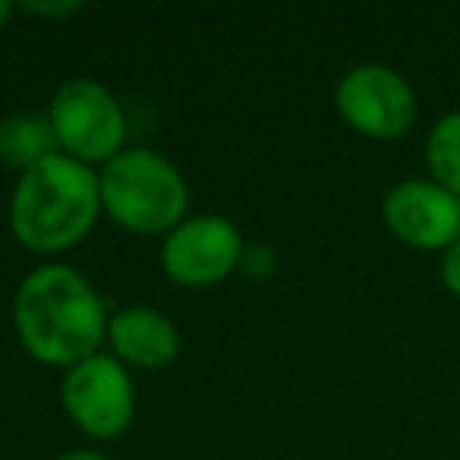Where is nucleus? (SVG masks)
I'll use <instances>...</instances> for the list:
<instances>
[{
	"mask_svg": "<svg viewBox=\"0 0 460 460\" xmlns=\"http://www.w3.org/2000/svg\"><path fill=\"white\" fill-rule=\"evenodd\" d=\"M429 180L460 196V111H447L432 123L426 136Z\"/></svg>",
	"mask_w": 460,
	"mask_h": 460,
	"instance_id": "obj_11",
	"label": "nucleus"
},
{
	"mask_svg": "<svg viewBox=\"0 0 460 460\" xmlns=\"http://www.w3.org/2000/svg\"><path fill=\"white\" fill-rule=\"evenodd\" d=\"M83 0H26L20 4V13L26 16H39V20L58 22V20H70L83 10Z\"/></svg>",
	"mask_w": 460,
	"mask_h": 460,
	"instance_id": "obj_12",
	"label": "nucleus"
},
{
	"mask_svg": "<svg viewBox=\"0 0 460 460\" xmlns=\"http://www.w3.org/2000/svg\"><path fill=\"white\" fill-rule=\"evenodd\" d=\"M20 13V4H13V0H0V32L10 26V20Z\"/></svg>",
	"mask_w": 460,
	"mask_h": 460,
	"instance_id": "obj_15",
	"label": "nucleus"
},
{
	"mask_svg": "<svg viewBox=\"0 0 460 460\" xmlns=\"http://www.w3.org/2000/svg\"><path fill=\"white\" fill-rule=\"evenodd\" d=\"M457 199H460V196H457Z\"/></svg>",
	"mask_w": 460,
	"mask_h": 460,
	"instance_id": "obj_16",
	"label": "nucleus"
},
{
	"mask_svg": "<svg viewBox=\"0 0 460 460\" xmlns=\"http://www.w3.org/2000/svg\"><path fill=\"white\" fill-rule=\"evenodd\" d=\"M338 117L366 139H401L420 114V102L403 73L388 64H357L334 85Z\"/></svg>",
	"mask_w": 460,
	"mask_h": 460,
	"instance_id": "obj_7",
	"label": "nucleus"
},
{
	"mask_svg": "<svg viewBox=\"0 0 460 460\" xmlns=\"http://www.w3.org/2000/svg\"><path fill=\"white\" fill-rule=\"evenodd\" d=\"M108 303L79 269L45 262L13 294V328L22 350L54 369H70L102 353L108 341Z\"/></svg>",
	"mask_w": 460,
	"mask_h": 460,
	"instance_id": "obj_1",
	"label": "nucleus"
},
{
	"mask_svg": "<svg viewBox=\"0 0 460 460\" xmlns=\"http://www.w3.org/2000/svg\"><path fill=\"white\" fill-rule=\"evenodd\" d=\"M45 114L60 152L89 167H104L127 148L123 104L98 79L73 76L60 83Z\"/></svg>",
	"mask_w": 460,
	"mask_h": 460,
	"instance_id": "obj_4",
	"label": "nucleus"
},
{
	"mask_svg": "<svg viewBox=\"0 0 460 460\" xmlns=\"http://www.w3.org/2000/svg\"><path fill=\"white\" fill-rule=\"evenodd\" d=\"M438 278H441V284H445L447 294H454L460 300V240H454V243L441 252Z\"/></svg>",
	"mask_w": 460,
	"mask_h": 460,
	"instance_id": "obj_13",
	"label": "nucleus"
},
{
	"mask_svg": "<svg viewBox=\"0 0 460 460\" xmlns=\"http://www.w3.org/2000/svg\"><path fill=\"white\" fill-rule=\"evenodd\" d=\"M98 183L104 215L136 237L164 240L190 211L183 171L155 148H123L98 171Z\"/></svg>",
	"mask_w": 460,
	"mask_h": 460,
	"instance_id": "obj_3",
	"label": "nucleus"
},
{
	"mask_svg": "<svg viewBox=\"0 0 460 460\" xmlns=\"http://www.w3.org/2000/svg\"><path fill=\"white\" fill-rule=\"evenodd\" d=\"M102 215L98 171L64 152L20 173L7 208L16 243L39 256H58L79 246Z\"/></svg>",
	"mask_w": 460,
	"mask_h": 460,
	"instance_id": "obj_2",
	"label": "nucleus"
},
{
	"mask_svg": "<svg viewBox=\"0 0 460 460\" xmlns=\"http://www.w3.org/2000/svg\"><path fill=\"white\" fill-rule=\"evenodd\" d=\"M58 152L60 148L48 114L20 111V114H10L0 120V164L26 173Z\"/></svg>",
	"mask_w": 460,
	"mask_h": 460,
	"instance_id": "obj_10",
	"label": "nucleus"
},
{
	"mask_svg": "<svg viewBox=\"0 0 460 460\" xmlns=\"http://www.w3.org/2000/svg\"><path fill=\"white\" fill-rule=\"evenodd\" d=\"M104 344L127 369H164L180 357V328L155 306H127L111 313Z\"/></svg>",
	"mask_w": 460,
	"mask_h": 460,
	"instance_id": "obj_9",
	"label": "nucleus"
},
{
	"mask_svg": "<svg viewBox=\"0 0 460 460\" xmlns=\"http://www.w3.org/2000/svg\"><path fill=\"white\" fill-rule=\"evenodd\" d=\"M66 420L95 441H114L136 420V385L129 369L111 353H95L70 366L60 378Z\"/></svg>",
	"mask_w": 460,
	"mask_h": 460,
	"instance_id": "obj_5",
	"label": "nucleus"
},
{
	"mask_svg": "<svg viewBox=\"0 0 460 460\" xmlns=\"http://www.w3.org/2000/svg\"><path fill=\"white\" fill-rule=\"evenodd\" d=\"M158 259L164 278L177 288H215L243 265L246 240L237 224L224 215H186L161 240Z\"/></svg>",
	"mask_w": 460,
	"mask_h": 460,
	"instance_id": "obj_6",
	"label": "nucleus"
},
{
	"mask_svg": "<svg viewBox=\"0 0 460 460\" xmlns=\"http://www.w3.org/2000/svg\"><path fill=\"white\" fill-rule=\"evenodd\" d=\"M382 221L401 243L445 252L460 240V199L429 177H407L385 192Z\"/></svg>",
	"mask_w": 460,
	"mask_h": 460,
	"instance_id": "obj_8",
	"label": "nucleus"
},
{
	"mask_svg": "<svg viewBox=\"0 0 460 460\" xmlns=\"http://www.w3.org/2000/svg\"><path fill=\"white\" fill-rule=\"evenodd\" d=\"M54 460H114V457H108V454L95 451V447H73V451L58 454Z\"/></svg>",
	"mask_w": 460,
	"mask_h": 460,
	"instance_id": "obj_14",
	"label": "nucleus"
}]
</instances>
